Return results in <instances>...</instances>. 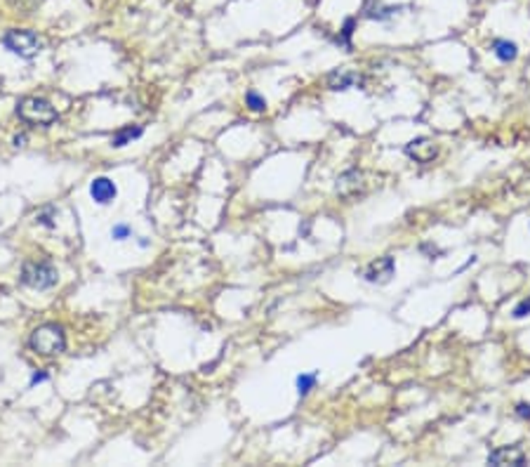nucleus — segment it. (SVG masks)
I'll return each instance as SVG.
<instances>
[{
	"label": "nucleus",
	"instance_id": "obj_18",
	"mask_svg": "<svg viewBox=\"0 0 530 467\" xmlns=\"http://www.w3.org/2000/svg\"><path fill=\"white\" fill-rule=\"evenodd\" d=\"M516 413H519L521 418H530V404H519L516 406Z\"/></svg>",
	"mask_w": 530,
	"mask_h": 467
},
{
	"label": "nucleus",
	"instance_id": "obj_17",
	"mask_svg": "<svg viewBox=\"0 0 530 467\" xmlns=\"http://www.w3.org/2000/svg\"><path fill=\"white\" fill-rule=\"evenodd\" d=\"M111 234H114V239L121 241V239H128V236H130V229L125 227V225H118V227H114V232H111Z\"/></svg>",
	"mask_w": 530,
	"mask_h": 467
},
{
	"label": "nucleus",
	"instance_id": "obj_9",
	"mask_svg": "<svg viewBox=\"0 0 530 467\" xmlns=\"http://www.w3.org/2000/svg\"><path fill=\"white\" fill-rule=\"evenodd\" d=\"M363 189H366V182H363V173H359V170H351V173L342 175L340 182H337V194L342 196H356Z\"/></svg>",
	"mask_w": 530,
	"mask_h": 467
},
{
	"label": "nucleus",
	"instance_id": "obj_5",
	"mask_svg": "<svg viewBox=\"0 0 530 467\" xmlns=\"http://www.w3.org/2000/svg\"><path fill=\"white\" fill-rule=\"evenodd\" d=\"M361 276L368 284H387L394 276V258H380L361 269Z\"/></svg>",
	"mask_w": 530,
	"mask_h": 467
},
{
	"label": "nucleus",
	"instance_id": "obj_11",
	"mask_svg": "<svg viewBox=\"0 0 530 467\" xmlns=\"http://www.w3.org/2000/svg\"><path fill=\"white\" fill-rule=\"evenodd\" d=\"M493 52L498 55V59H502V62H514L516 55H519V50H516V43H512V41H495L493 43Z\"/></svg>",
	"mask_w": 530,
	"mask_h": 467
},
{
	"label": "nucleus",
	"instance_id": "obj_7",
	"mask_svg": "<svg viewBox=\"0 0 530 467\" xmlns=\"http://www.w3.org/2000/svg\"><path fill=\"white\" fill-rule=\"evenodd\" d=\"M526 463V453L519 446H500V449H495L493 453L488 456V465H512V467H519Z\"/></svg>",
	"mask_w": 530,
	"mask_h": 467
},
{
	"label": "nucleus",
	"instance_id": "obj_14",
	"mask_svg": "<svg viewBox=\"0 0 530 467\" xmlns=\"http://www.w3.org/2000/svg\"><path fill=\"white\" fill-rule=\"evenodd\" d=\"M245 104H248L253 111H264L267 109V100H264L262 95H257L255 90H250L248 95H245Z\"/></svg>",
	"mask_w": 530,
	"mask_h": 467
},
{
	"label": "nucleus",
	"instance_id": "obj_12",
	"mask_svg": "<svg viewBox=\"0 0 530 467\" xmlns=\"http://www.w3.org/2000/svg\"><path fill=\"white\" fill-rule=\"evenodd\" d=\"M137 137H142V128H123L118 130V133L114 135V147H125V144H130L132 140H137Z\"/></svg>",
	"mask_w": 530,
	"mask_h": 467
},
{
	"label": "nucleus",
	"instance_id": "obj_10",
	"mask_svg": "<svg viewBox=\"0 0 530 467\" xmlns=\"http://www.w3.org/2000/svg\"><path fill=\"white\" fill-rule=\"evenodd\" d=\"M356 83H361V78L356 74H351V71H335V74H330V78H328L330 90H347Z\"/></svg>",
	"mask_w": 530,
	"mask_h": 467
},
{
	"label": "nucleus",
	"instance_id": "obj_4",
	"mask_svg": "<svg viewBox=\"0 0 530 467\" xmlns=\"http://www.w3.org/2000/svg\"><path fill=\"white\" fill-rule=\"evenodd\" d=\"M3 45L10 52H15V55L24 59L36 57L43 48L41 38L33 34V31H8V34L3 36Z\"/></svg>",
	"mask_w": 530,
	"mask_h": 467
},
{
	"label": "nucleus",
	"instance_id": "obj_1",
	"mask_svg": "<svg viewBox=\"0 0 530 467\" xmlns=\"http://www.w3.org/2000/svg\"><path fill=\"white\" fill-rule=\"evenodd\" d=\"M31 350L43 354V357H55V354H62L66 350V335L64 328L57 324H45L38 326L36 331L31 333L29 340Z\"/></svg>",
	"mask_w": 530,
	"mask_h": 467
},
{
	"label": "nucleus",
	"instance_id": "obj_6",
	"mask_svg": "<svg viewBox=\"0 0 530 467\" xmlns=\"http://www.w3.org/2000/svg\"><path fill=\"white\" fill-rule=\"evenodd\" d=\"M406 156L415 163H432L439 156V147L427 137H417V140H410L406 144Z\"/></svg>",
	"mask_w": 530,
	"mask_h": 467
},
{
	"label": "nucleus",
	"instance_id": "obj_2",
	"mask_svg": "<svg viewBox=\"0 0 530 467\" xmlns=\"http://www.w3.org/2000/svg\"><path fill=\"white\" fill-rule=\"evenodd\" d=\"M17 116L29 123V126H43V128H48L57 121L55 107L48 100H43V97H24V100H19Z\"/></svg>",
	"mask_w": 530,
	"mask_h": 467
},
{
	"label": "nucleus",
	"instance_id": "obj_8",
	"mask_svg": "<svg viewBox=\"0 0 530 467\" xmlns=\"http://www.w3.org/2000/svg\"><path fill=\"white\" fill-rule=\"evenodd\" d=\"M90 194L97 203H111L116 199L118 189L109 177H97V180L90 184Z\"/></svg>",
	"mask_w": 530,
	"mask_h": 467
},
{
	"label": "nucleus",
	"instance_id": "obj_3",
	"mask_svg": "<svg viewBox=\"0 0 530 467\" xmlns=\"http://www.w3.org/2000/svg\"><path fill=\"white\" fill-rule=\"evenodd\" d=\"M22 281L29 288H36V291H45V288H52L59 281L57 269L50 265V262H26L22 269Z\"/></svg>",
	"mask_w": 530,
	"mask_h": 467
},
{
	"label": "nucleus",
	"instance_id": "obj_19",
	"mask_svg": "<svg viewBox=\"0 0 530 467\" xmlns=\"http://www.w3.org/2000/svg\"><path fill=\"white\" fill-rule=\"evenodd\" d=\"M43 380H48V376H45V373H36V376L31 378V385H36V383H43Z\"/></svg>",
	"mask_w": 530,
	"mask_h": 467
},
{
	"label": "nucleus",
	"instance_id": "obj_15",
	"mask_svg": "<svg viewBox=\"0 0 530 467\" xmlns=\"http://www.w3.org/2000/svg\"><path fill=\"white\" fill-rule=\"evenodd\" d=\"M394 12H396V8H382V5H377V8H368L366 10V17H370V19H389V17H394Z\"/></svg>",
	"mask_w": 530,
	"mask_h": 467
},
{
	"label": "nucleus",
	"instance_id": "obj_13",
	"mask_svg": "<svg viewBox=\"0 0 530 467\" xmlns=\"http://www.w3.org/2000/svg\"><path fill=\"white\" fill-rule=\"evenodd\" d=\"M316 380H318V373H302L300 378H297V392L302 394H309L311 390H314V385H316Z\"/></svg>",
	"mask_w": 530,
	"mask_h": 467
},
{
	"label": "nucleus",
	"instance_id": "obj_16",
	"mask_svg": "<svg viewBox=\"0 0 530 467\" xmlns=\"http://www.w3.org/2000/svg\"><path fill=\"white\" fill-rule=\"evenodd\" d=\"M528 314H530V300H523L521 305L514 309V317L516 319H523V317H528Z\"/></svg>",
	"mask_w": 530,
	"mask_h": 467
}]
</instances>
